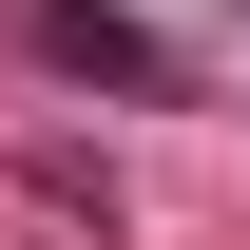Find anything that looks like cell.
Returning a JSON list of instances; mask_svg holds the SVG:
<instances>
[{
    "instance_id": "6da1fadb",
    "label": "cell",
    "mask_w": 250,
    "mask_h": 250,
    "mask_svg": "<svg viewBox=\"0 0 250 250\" xmlns=\"http://www.w3.org/2000/svg\"><path fill=\"white\" fill-rule=\"evenodd\" d=\"M20 39L58 77H96V96H173V39L135 20V0H20Z\"/></svg>"
}]
</instances>
